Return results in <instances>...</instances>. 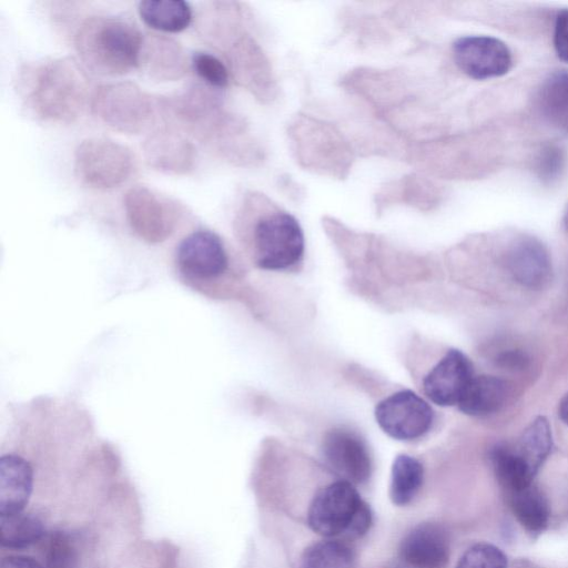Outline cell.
<instances>
[{
  "label": "cell",
  "mask_w": 568,
  "mask_h": 568,
  "mask_svg": "<svg viewBox=\"0 0 568 568\" xmlns=\"http://www.w3.org/2000/svg\"><path fill=\"white\" fill-rule=\"evenodd\" d=\"M508 392L507 382L500 377L494 375L474 376L457 406L460 412L469 416H488L504 406Z\"/></svg>",
  "instance_id": "d6986e66"
},
{
  "label": "cell",
  "mask_w": 568,
  "mask_h": 568,
  "mask_svg": "<svg viewBox=\"0 0 568 568\" xmlns=\"http://www.w3.org/2000/svg\"><path fill=\"white\" fill-rule=\"evenodd\" d=\"M456 65L475 80H487L506 74L513 64L509 48L490 36H466L453 43Z\"/></svg>",
  "instance_id": "8fae6325"
},
{
  "label": "cell",
  "mask_w": 568,
  "mask_h": 568,
  "mask_svg": "<svg viewBox=\"0 0 568 568\" xmlns=\"http://www.w3.org/2000/svg\"><path fill=\"white\" fill-rule=\"evenodd\" d=\"M33 487V470L22 456L9 453L0 457V516L21 513Z\"/></svg>",
  "instance_id": "ac0fdd59"
},
{
  "label": "cell",
  "mask_w": 568,
  "mask_h": 568,
  "mask_svg": "<svg viewBox=\"0 0 568 568\" xmlns=\"http://www.w3.org/2000/svg\"><path fill=\"white\" fill-rule=\"evenodd\" d=\"M74 173L87 186L97 190L118 187L135 169L132 151L108 138H88L74 150Z\"/></svg>",
  "instance_id": "52a82bcc"
},
{
  "label": "cell",
  "mask_w": 568,
  "mask_h": 568,
  "mask_svg": "<svg viewBox=\"0 0 568 568\" xmlns=\"http://www.w3.org/2000/svg\"><path fill=\"white\" fill-rule=\"evenodd\" d=\"M434 418L430 405L409 389L393 393L375 407V419L378 426L397 440H414L423 437L430 430Z\"/></svg>",
  "instance_id": "30bf717a"
},
{
  "label": "cell",
  "mask_w": 568,
  "mask_h": 568,
  "mask_svg": "<svg viewBox=\"0 0 568 568\" xmlns=\"http://www.w3.org/2000/svg\"><path fill=\"white\" fill-rule=\"evenodd\" d=\"M143 34L130 21L95 16L79 26L74 47L91 72L118 77L138 69Z\"/></svg>",
  "instance_id": "3957f363"
},
{
  "label": "cell",
  "mask_w": 568,
  "mask_h": 568,
  "mask_svg": "<svg viewBox=\"0 0 568 568\" xmlns=\"http://www.w3.org/2000/svg\"><path fill=\"white\" fill-rule=\"evenodd\" d=\"M235 229L254 263L263 270H288L303 260L305 239L298 221L256 194L245 196Z\"/></svg>",
  "instance_id": "7a4b0ae2"
},
{
  "label": "cell",
  "mask_w": 568,
  "mask_h": 568,
  "mask_svg": "<svg viewBox=\"0 0 568 568\" xmlns=\"http://www.w3.org/2000/svg\"><path fill=\"white\" fill-rule=\"evenodd\" d=\"M138 12L148 27L169 33L183 31L192 21V9L182 0H143Z\"/></svg>",
  "instance_id": "7402d4cb"
},
{
  "label": "cell",
  "mask_w": 568,
  "mask_h": 568,
  "mask_svg": "<svg viewBox=\"0 0 568 568\" xmlns=\"http://www.w3.org/2000/svg\"><path fill=\"white\" fill-rule=\"evenodd\" d=\"M536 98L544 121L568 136V71L558 70L548 74Z\"/></svg>",
  "instance_id": "44dd1931"
},
{
  "label": "cell",
  "mask_w": 568,
  "mask_h": 568,
  "mask_svg": "<svg viewBox=\"0 0 568 568\" xmlns=\"http://www.w3.org/2000/svg\"><path fill=\"white\" fill-rule=\"evenodd\" d=\"M142 149L146 164L163 173L186 174L196 162L193 143L173 129L153 131L144 140Z\"/></svg>",
  "instance_id": "5bb4252c"
},
{
  "label": "cell",
  "mask_w": 568,
  "mask_h": 568,
  "mask_svg": "<svg viewBox=\"0 0 568 568\" xmlns=\"http://www.w3.org/2000/svg\"><path fill=\"white\" fill-rule=\"evenodd\" d=\"M554 47L558 58L568 63V9L559 11L556 17Z\"/></svg>",
  "instance_id": "f546056e"
},
{
  "label": "cell",
  "mask_w": 568,
  "mask_h": 568,
  "mask_svg": "<svg viewBox=\"0 0 568 568\" xmlns=\"http://www.w3.org/2000/svg\"><path fill=\"white\" fill-rule=\"evenodd\" d=\"M90 105L93 114L115 131L138 134L152 124L158 100L138 84L119 81L95 89Z\"/></svg>",
  "instance_id": "8992f818"
},
{
  "label": "cell",
  "mask_w": 568,
  "mask_h": 568,
  "mask_svg": "<svg viewBox=\"0 0 568 568\" xmlns=\"http://www.w3.org/2000/svg\"><path fill=\"white\" fill-rule=\"evenodd\" d=\"M353 549L344 541L328 539L308 546L302 554L298 568H355Z\"/></svg>",
  "instance_id": "484cf974"
},
{
  "label": "cell",
  "mask_w": 568,
  "mask_h": 568,
  "mask_svg": "<svg viewBox=\"0 0 568 568\" xmlns=\"http://www.w3.org/2000/svg\"><path fill=\"white\" fill-rule=\"evenodd\" d=\"M424 480L423 465L415 457L398 455L392 465L389 497L393 504L405 506L418 494Z\"/></svg>",
  "instance_id": "cb8c5ba5"
},
{
  "label": "cell",
  "mask_w": 568,
  "mask_h": 568,
  "mask_svg": "<svg viewBox=\"0 0 568 568\" xmlns=\"http://www.w3.org/2000/svg\"><path fill=\"white\" fill-rule=\"evenodd\" d=\"M456 568H508V558L499 547L477 542L463 554Z\"/></svg>",
  "instance_id": "4316f807"
},
{
  "label": "cell",
  "mask_w": 568,
  "mask_h": 568,
  "mask_svg": "<svg viewBox=\"0 0 568 568\" xmlns=\"http://www.w3.org/2000/svg\"><path fill=\"white\" fill-rule=\"evenodd\" d=\"M174 262L180 275L195 288H210L230 266L227 248L211 230L193 231L175 248Z\"/></svg>",
  "instance_id": "ba28073f"
},
{
  "label": "cell",
  "mask_w": 568,
  "mask_h": 568,
  "mask_svg": "<svg viewBox=\"0 0 568 568\" xmlns=\"http://www.w3.org/2000/svg\"><path fill=\"white\" fill-rule=\"evenodd\" d=\"M18 92L27 111L51 124L74 122L88 101V82L77 63L67 58H48L23 65Z\"/></svg>",
  "instance_id": "6da1fadb"
},
{
  "label": "cell",
  "mask_w": 568,
  "mask_h": 568,
  "mask_svg": "<svg viewBox=\"0 0 568 568\" xmlns=\"http://www.w3.org/2000/svg\"><path fill=\"white\" fill-rule=\"evenodd\" d=\"M1 545L22 549L39 541L44 535L42 520L33 514L18 513L0 516Z\"/></svg>",
  "instance_id": "d4e9b609"
},
{
  "label": "cell",
  "mask_w": 568,
  "mask_h": 568,
  "mask_svg": "<svg viewBox=\"0 0 568 568\" xmlns=\"http://www.w3.org/2000/svg\"><path fill=\"white\" fill-rule=\"evenodd\" d=\"M564 164V151L559 146L550 144L539 152L536 169L542 181L551 182L560 175Z\"/></svg>",
  "instance_id": "f1b7e54d"
},
{
  "label": "cell",
  "mask_w": 568,
  "mask_h": 568,
  "mask_svg": "<svg viewBox=\"0 0 568 568\" xmlns=\"http://www.w3.org/2000/svg\"><path fill=\"white\" fill-rule=\"evenodd\" d=\"M123 207L131 229L149 242L166 239L181 216L175 201L144 185H134L125 192Z\"/></svg>",
  "instance_id": "9c48e42d"
},
{
  "label": "cell",
  "mask_w": 568,
  "mask_h": 568,
  "mask_svg": "<svg viewBox=\"0 0 568 568\" xmlns=\"http://www.w3.org/2000/svg\"><path fill=\"white\" fill-rule=\"evenodd\" d=\"M474 377L469 358L459 349H449L423 381L426 397L439 406L457 405Z\"/></svg>",
  "instance_id": "4fadbf2b"
},
{
  "label": "cell",
  "mask_w": 568,
  "mask_h": 568,
  "mask_svg": "<svg viewBox=\"0 0 568 568\" xmlns=\"http://www.w3.org/2000/svg\"><path fill=\"white\" fill-rule=\"evenodd\" d=\"M552 434L549 422L544 416L536 417L511 444L514 452L536 476L552 449Z\"/></svg>",
  "instance_id": "603a6c76"
},
{
  "label": "cell",
  "mask_w": 568,
  "mask_h": 568,
  "mask_svg": "<svg viewBox=\"0 0 568 568\" xmlns=\"http://www.w3.org/2000/svg\"><path fill=\"white\" fill-rule=\"evenodd\" d=\"M0 568H41V566L31 557L9 556L1 560Z\"/></svg>",
  "instance_id": "4dcf8cb0"
},
{
  "label": "cell",
  "mask_w": 568,
  "mask_h": 568,
  "mask_svg": "<svg viewBox=\"0 0 568 568\" xmlns=\"http://www.w3.org/2000/svg\"><path fill=\"white\" fill-rule=\"evenodd\" d=\"M191 68L195 74L211 88L222 89L229 83V70L215 55L196 51L191 57Z\"/></svg>",
  "instance_id": "83f0119b"
},
{
  "label": "cell",
  "mask_w": 568,
  "mask_h": 568,
  "mask_svg": "<svg viewBox=\"0 0 568 568\" xmlns=\"http://www.w3.org/2000/svg\"><path fill=\"white\" fill-rule=\"evenodd\" d=\"M191 67L183 47L174 39L159 34H143L139 67L158 81L182 78Z\"/></svg>",
  "instance_id": "e0dca14e"
},
{
  "label": "cell",
  "mask_w": 568,
  "mask_h": 568,
  "mask_svg": "<svg viewBox=\"0 0 568 568\" xmlns=\"http://www.w3.org/2000/svg\"><path fill=\"white\" fill-rule=\"evenodd\" d=\"M307 521L315 532L325 537L359 538L371 528L372 511L355 486L339 479L315 495Z\"/></svg>",
  "instance_id": "5b68a950"
},
{
  "label": "cell",
  "mask_w": 568,
  "mask_h": 568,
  "mask_svg": "<svg viewBox=\"0 0 568 568\" xmlns=\"http://www.w3.org/2000/svg\"><path fill=\"white\" fill-rule=\"evenodd\" d=\"M558 415L560 419L568 426V392L564 395L559 403Z\"/></svg>",
  "instance_id": "1f68e13d"
},
{
  "label": "cell",
  "mask_w": 568,
  "mask_h": 568,
  "mask_svg": "<svg viewBox=\"0 0 568 568\" xmlns=\"http://www.w3.org/2000/svg\"><path fill=\"white\" fill-rule=\"evenodd\" d=\"M505 497L516 520L528 534L538 536L546 530L551 516L550 503L535 483Z\"/></svg>",
  "instance_id": "ffe728a7"
},
{
  "label": "cell",
  "mask_w": 568,
  "mask_h": 568,
  "mask_svg": "<svg viewBox=\"0 0 568 568\" xmlns=\"http://www.w3.org/2000/svg\"><path fill=\"white\" fill-rule=\"evenodd\" d=\"M400 559L410 568H446L450 557L447 531L436 524H420L399 546Z\"/></svg>",
  "instance_id": "2e32d148"
},
{
  "label": "cell",
  "mask_w": 568,
  "mask_h": 568,
  "mask_svg": "<svg viewBox=\"0 0 568 568\" xmlns=\"http://www.w3.org/2000/svg\"><path fill=\"white\" fill-rule=\"evenodd\" d=\"M565 225H566V229H567V232H568V211H567L566 217H565Z\"/></svg>",
  "instance_id": "d6a6232c"
},
{
  "label": "cell",
  "mask_w": 568,
  "mask_h": 568,
  "mask_svg": "<svg viewBox=\"0 0 568 568\" xmlns=\"http://www.w3.org/2000/svg\"><path fill=\"white\" fill-rule=\"evenodd\" d=\"M324 459L341 477L353 485L368 480L373 470L372 457L365 440L347 428L327 432L322 444Z\"/></svg>",
  "instance_id": "7c38bea8"
},
{
  "label": "cell",
  "mask_w": 568,
  "mask_h": 568,
  "mask_svg": "<svg viewBox=\"0 0 568 568\" xmlns=\"http://www.w3.org/2000/svg\"><path fill=\"white\" fill-rule=\"evenodd\" d=\"M213 88L191 83L183 90L158 99L164 118L194 139L220 149L230 132L227 114Z\"/></svg>",
  "instance_id": "277c9868"
},
{
  "label": "cell",
  "mask_w": 568,
  "mask_h": 568,
  "mask_svg": "<svg viewBox=\"0 0 568 568\" xmlns=\"http://www.w3.org/2000/svg\"><path fill=\"white\" fill-rule=\"evenodd\" d=\"M506 268L515 281L529 288L544 287L551 278V261L545 245L537 239L523 235L506 251Z\"/></svg>",
  "instance_id": "9a60e30c"
}]
</instances>
